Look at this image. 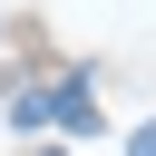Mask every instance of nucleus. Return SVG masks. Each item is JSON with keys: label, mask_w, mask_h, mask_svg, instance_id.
I'll return each mask as SVG.
<instances>
[{"label": "nucleus", "mask_w": 156, "mask_h": 156, "mask_svg": "<svg viewBox=\"0 0 156 156\" xmlns=\"http://www.w3.org/2000/svg\"><path fill=\"white\" fill-rule=\"evenodd\" d=\"M127 156H156V127H136V136H127Z\"/></svg>", "instance_id": "1"}]
</instances>
